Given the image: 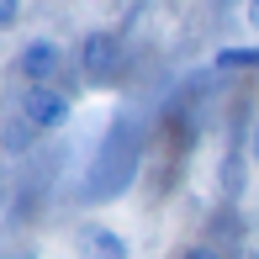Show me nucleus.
I'll return each instance as SVG.
<instances>
[{"instance_id":"obj_5","label":"nucleus","mask_w":259,"mask_h":259,"mask_svg":"<svg viewBox=\"0 0 259 259\" xmlns=\"http://www.w3.org/2000/svg\"><path fill=\"white\" fill-rule=\"evenodd\" d=\"M217 69H259V48H222Z\"/></svg>"},{"instance_id":"obj_10","label":"nucleus","mask_w":259,"mask_h":259,"mask_svg":"<svg viewBox=\"0 0 259 259\" xmlns=\"http://www.w3.org/2000/svg\"><path fill=\"white\" fill-rule=\"evenodd\" d=\"M16 259H37V249H32V254H16Z\"/></svg>"},{"instance_id":"obj_4","label":"nucleus","mask_w":259,"mask_h":259,"mask_svg":"<svg viewBox=\"0 0 259 259\" xmlns=\"http://www.w3.org/2000/svg\"><path fill=\"white\" fill-rule=\"evenodd\" d=\"M79 259H133L127 238L111 228H79Z\"/></svg>"},{"instance_id":"obj_7","label":"nucleus","mask_w":259,"mask_h":259,"mask_svg":"<svg viewBox=\"0 0 259 259\" xmlns=\"http://www.w3.org/2000/svg\"><path fill=\"white\" fill-rule=\"evenodd\" d=\"M185 259H217L211 249H185Z\"/></svg>"},{"instance_id":"obj_3","label":"nucleus","mask_w":259,"mask_h":259,"mask_svg":"<svg viewBox=\"0 0 259 259\" xmlns=\"http://www.w3.org/2000/svg\"><path fill=\"white\" fill-rule=\"evenodd\" d=\"M16 69L32 79V85H48V79H53V69H58V42H48V37H32L27 48H21Z\"/></svg>"},{"instance_id":"obj_1","label":"nucleus","mask_w":259,"mask_h":259,"mask_svg":"<svg viewBox=\"0 0 259 259\" xmlns=\"http://www.w3.org/2000/svg\"><path fill=\"white\" fill-rule=\"evenodd\" d=\"M21 122L37 127V133L64 127L69 122V96H58L53 85H27V96H21Z\"/></svg>"},{"instance_id":"obj_8","label":"nucleus","mask_w":259,"mask_h":259,"mask_svg":"<svg viewBox=\"0 0 259 259\" xmlns=\"http://www.w3.org/2000/svg\"><path fill=\"white\" fill-rule=\"evenodd\" d=\"M249 159L259 164V127H254V138H249Z\"/></svg>"},{"instance_id":"obj_9","label":"nucleus","mask_w":259,"mask_h":259,"mask_svg":"<svg viewBox=\"0 0 259 259\" xmlns=\"http://www.w3.org/2000/svg\"><path fill=\"white\" fill-rule=\"evenodd\" d=\"M249 16H254V21H259V0H254V11H249Z\"/></svg>"},{"instance_id":"obj_6","label":"nucleus","mask_w":259,"mask_h":259,"mask_svg":"<svg viewBox=\"0 0 259 259\" xmlns=\"http://www.w3.org/2000/svg\"><path fill=\"white\" fill-rule=\"evenodd\" d=\"M16 16H21V0H0V27H11Z\"/></svg>"},{"instance_id":"obj_2","label":"nucleus","mask_w":259,"mask_h":259,"mask_svg":"<svg viewBox=\"0 0 259 259\" xmlns=\"http://www.w3.org/2000/svg\"><path fill=\"white\" fill-rule=\"evenodd\" d=\"M116 58H122V42H116L111 32H90V37H79V69H85L90 79H106L116 69Z\"/></svg>"}]
</instances>
